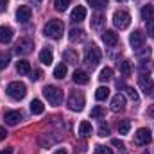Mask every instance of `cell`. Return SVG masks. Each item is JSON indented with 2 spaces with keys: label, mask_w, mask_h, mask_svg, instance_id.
Returning <instances> with one entry per match:
<instances>
[{
  "label": "cell",
  "mask_w": 154,
  "mask_h": 154,
  "mask_svg": "<svg viewBox=\"0 0 154 154\" xmlns=\"http://www.w3.org/2000/svg\"><path fill=\"white\" fill-rule=\"evenodd\" d=\"M63 31H65V25L59 20H48L43 27V34L52 39H59L63 36Z\"/></svg>",
  "instance_id": "1"
},
{
  "label": "cell",
  "mask_w": 154,
  "mask_h": 154,
  "mask_svg": "<svg viewBox=\"0 0 154 154\" xmlns=\"http://www.w3.org/2000/svg\"><path fill=\"white\" fill-rule=\"evenodd\" d=\"M7 95L11 97V99H14V100H22L25 95H27V86L23 84V82H20V81H14V82H9L7 84Z\"/></svg>",
  "instance_id": "2"
},
{
  "label": "cell",
  "mask_w": 154,
  "mask_h": 154,
  "mask_svg": "<svg viewBox=\"0 0 154 154\" xmlns=\"http://www.w3.org/2000/svg\"><path fill=\"white\" fill-rule=\"evenodd\" d=\"M43 95L52 106H59L63 102V91L57 86H45L43 88Z\"/></svg>",
  "instance_id": "3"
},
{
  "label": "cell",
  "mask_w": 154,
  "mask_h": 154,
  "mask_svg": "<svg viewBox=\"0 0 154 154\" xmlns=\"http://www.w3.org/2000/svg\"><path fill=\"white\" fill-rule=\"evenodd\" d=\"M68 108L72 111H82L84 108V95L81 91H72L68 97Z\"/></svg>",
  "instance_id": "4"
},
{
  "label": "cell",
  "mask_w": 154,
  "mask_h": 154,
  "mask_svg": "<svg viewBox=\"0 0 154 154\" xmlns=\"http://www.w3.org/2000/svg\"><path fill=\"white\" fill-rule=\"evenodd\" d=\"M113 23H115L116 29H120V31L127 29L129 23H131V16H129V13H125V11H116L115 14H113Z\"/></svg>",
  "instance_id": "5"
},
{
  "label": "cell",
  "mask_w": 154,
  "mask_h": 154,
  "mask_svg": "<svg viewBox=\"0 0 154 154\" xmlns=\"http://www.w3.org/2000/svg\"><path fill=\"white\" fill-rule=\"evenodd\" d=\"M84 63L90 65V66H97V65L100 63V50H99L95 45L86 50V54H84Z\"/></svg>",
  "instance_id": "6"
},
{
  "label": "cell",
  "mask_w": 154,
  "mask_h": 154,
  "mask_svg": "<svg viewBox=\"0 0 154 154\" xmlns=\"http://www.w3.org/2000/svg\"><path fill=\"white\" fill-rule=\"evenodd\" d=\"M32 48H34V43H32L31 39H27V38H22L16 45H14V52L20 54V56H27V54H31Z\"/></svg>",
  "instance_id": "7"
},
{
  "label": "cell",
  "mask_w": 154,
  "mask_h": 154,
  "mask_svg": "<svg viewBox=\"0 0 154 154\" xmlns=\"http://www.w3.org/2000/svg\"><path fill=\"white\" fill-rule=\"evenodd\" d=\"M129 43H131V47H133L134 50L142 48V47L145 45V34H143L142 31H134V32L129 36Z\"/></svg>",
  "instance_id": "8"
},
{
  "label": "cell",
  "mask_w": 154,
  "mask_h": 154,
  "mask_svg": "<svg viewBox=\"0 0 154 154\" xmlns=\"http://www.w3.org/2000/svg\"><path fill=\"white\" fill-rule=\"evenodd\" d=\"M149 142H151V131L145 129V127L138 129L136 134H134V143H138V145H147Z\"/></svg>",
  "instance_id": "9"
},
{
  "label": "cell",
  "mask_w": 154,
  "mask_h": 154,
  "mask_svg": "<svg viewBox=\"0 0 154 154\" xmlns=\"http://www.w3.org/2000/svg\"><path fill=\"white\" fill-rule=\"evenodd\" d=\"M31 16H32V11H31L29 5H20V7H18V11H16V20H18L20 23H27V22L31 20Z\"/></svg>",
  "instance_id": "10"
},
{
  "label": "cell",
  "mask_w": 154,
  "mask_h": 154,
  "mask_svg": "<svg viewBox=\"0 0 154 154\" xmlns=\"http://www.w3.org/2000/svg\"><path fill=\"white\" fill-rule=\"evenodd\" d=\"M124 108H125V97L122 93H116L113 97V100H111V111L120 113V111H124Z\"/></svg>",
  "instance_id": "11"
},
{
  "label": "cell",
  "mask_w": 154,
  "mask_h": 154,
  "mask_svg": "<svg viewBox=\"0 0 154 154\" xmlns=\"http://www.w3.org/2000/svg\"><path fill=\"white\" fill-rule=\"evenodd\" d=\"M138 84H140V88H142L147 95H154V84H152V81H151L147 75H140L138 77Z\"/></svg>",
  "instance_id": "12"
},
{
  "label": "cell",
  "mask_w": 154,
  "mask_h": 154,
  "mask_svg": "<svg viewBox=\"0 0 154 154\" xmlns=\"http://www.w3.org/2000/svg\"><path fill=\"white\" fill-rule=\"evenodd\" d=\"M102 41L108 45V47H115L118 43V34L115 31H104L102 32Z\"/></svg>",
  "instance_id": "13"
},
{
  "label": "cell",
  "mask_w": 154,
  "mask_h": 154,
  "mask_svg": "<svg viewBox=\"0 0 154 154\" xmlns=\"http://www.w3.org/2000/svg\"><path fill=\"white\" fill-rule=\"evenodd\" d=\"M4 120H5L7 125H16V124L22 120V113H20V111H5Z\"/></svg>",
  "instance_id": "14"
},
{
  "label": "cell",
  "mask_w": 154,
  "mask_h": 154,
  "mask_svg": "<svg viewBox=\"0 0 154 154\" xmlns=\"http://www.w3.org/2000/svg\"><path fill=\"white\" fill-rule=\"evenodd\" d=\"M13 39V29L9 25H0V43H9Z\"/></svg>",
  "instance_id": "15"
},
{
  "label": "cell",
  "mask_w": 154,
  "mask_h": 154,
  "mask_svg": "<svg viewBox=\"0 0 154 154\" xmlns=\"http://www.w3.org/2000/svg\"><path fill=\"white\" fill-rule=\"evenodd\" d=\"M39 61H41L43 65H50V63L54 61V54H52V50H50L48 47L41 48V52H39Z\"/></svg>",
  "instance_id": "16"
},
{
  "label": "cell",
  "mask_w": 154,
  "mask_h": 154,
  "mask_svg": "<svg viewBox=\"0 0 154 154\" xmlns=\"http://www.w3.org/2000/svg\"><path fill=\"white\" fill-rule=\"evenodd\" d=\"M63 59H65V63H68V65H77V63H79V56H77L75 50H72V48H68V50L63 52Z\"/></svg>",
  "instance_id": "17"
},
{
  "label": "cell",
  "mask_w": 154,
  "mask_h": 154,
  "mask_svg": "<svg viewBox=\"0 0 154 154\" xmlns=\"http://www.w3.org/2000/svg\"><path fill=\"white\" fill-rule=\"evenodd\" d=\"M16 72H18L20 75H27V74H31V65H29V61H25V59H18V61H16Z\"/></svg>",
  "instance_id": "18"
},
{
  "label": "cell",
  "mask_w": 154,
  "mask_h": 154,
  "mask_svg": "<svg viewBox=\"0 0 154 154\" xmlns=\"http://www.w3.org/2000/svg\"><path fill=\"white\" fill-rule=\"evenodd\" d=\"M72 22H82L84 18H86V9L82 7V5H77L74 7V11H72Z\"/></svg>",
  "instance_id": "19"
},
{
  "label": "cell",
  "mask_w": 154,
  "mask_h": 154,
  "mask_svg": "<svg viewBox=\"0 0 154 154\" xmlns=\"http://www.w3.org/2000/svg\"><path fill=\"white\" fill-rule=\"evenodd\" d=\"M68 38H70V41H72V43H75V41H77V43H81V41H84L86 34H84V31H82V29H72Z\"/></svg>",
  "instance_id": "20"
},
{
  "label": "cell",
  "mask_w": 154,
  "mask_h": 154,
  "mask_svg": "<svg viewBox=\"0 0 154 154\" xmlns=\"http://www.w3.org/2000/svg\"><path fill=\"white\" fill-rule=\"evenodd\" d=\"M74 82L75 84H88L90 82V77L86 72H82V70H75L74 72Z\"/></svg>",
  "instance_id": "21"
},
{
  "label": "cell",
  "mask_w": 154,
  "mask_h": 154,
  "mask_svg": "<svg viewBox=\"0 0 154 154\" xmlns=\"http://www.w3.org/2000/svg\"><path fill=\"white\" fill-rule=\"evenodd\" d=\"M108 97H109V88L108 86H99L95 90V99L97 100H106Z\"/></svg>",
  "instance_id": "22"
},
{
  "label": "cell",
  "mask_w": 154,
  "mask_h": 154,
  "mask_svg": "<svg viewBox=\"0 0 154 154\" xmlns=\"http://www.w3.org/2000/svg\"><path fill=\"white\" fill-rule=\"evenodd\" d=\"M79 134H81V136H90V134H91V124H90L88 120H82V122L79 124Z\"/></svg>",
  "instance_id": "23"
},
{
  "label": "cell",
  "mask_w": 154,
  "mask_h": 154,
  "mask_svg": "<svg viewBox=\"0 0 154 154\" xmlns=\"http://www.w3.org/2000/svg\"><path fill=\"white\" fill-rule=\"evenodd\" d=\"M118 68H120V74L124 77H129L133 74V66H131V63L129 61H122V63H118Z\"/></svg>",
  "instance_id": "24"
},
{
  "label": "cell",
  "mask_w": 154,
  "mask_h": 154,
  "mask_svg": "<svg viewBox=\"0 0 154 154\" xmlns=\"http://www.w3.org/2000/svg\"><path fill=\"white\" fill-rule=\"evenodd\" d=\"M31 111H32V115H41L43 111H45V106H43V102L41 100H32L31 102Z\"/></svg>",
  "instance_id": "25"
},
{
  "label": "cell",
  "mask_w": 154,
  "mask_h": 154,
  "mask_svg": "<svg viewBox=\"0 0 154 154\" xmlns=\"http://www.w3.org/2000/svg\"><path fill=\"white\" fill-rule=\"evenodd\" d=\"M136 57H138L140 61H145V59H149V57H151V48H147V47H142V48H138V50H136Z\"/></svg>",
  "instance_id": "26"
},
{
  "label": "cell",
  "mask_w": 154,
  "mask_h": 154,
  "mask_svg": "<svg viewBox=\"0 0 154 154\" xmlns=\"http://www.w3.org/2000/svg\"><path fill=\"white\" fill-rule=\"evenodd\" d=\"M65 75H66V65H65V63H59V65L54 68V77H56V79H63Z\"/></svg>",
  "instance_id": "27"
},
{
  "label": "cell",
  "mask_w": 154,
  "mask_h": 154,
  "mask_svg": "<svg viewBox=\"0 0 154 154\" xmlns=\"http://www.w3.org/2000/svg\"><path fill=\"white\" fill-rule=\"evenodd\" d=\"M152 16H154V5H151V4L143 5V9H142V18H143V20H151Z\"/></svg>",
  "instance_id": "28"
},
{
  "label": "cell",
  "mask_w": 154,
  "mask_h": 154,
  "mask_svg": "<svg viewBox=\"0 0 154 154\" xmlns=\"http://www.w3.org/2000/svg\"><path fill=\"white\" fill-rule=\"evenodd\" d=\"M111 77H113V70H111L109 66H106V68H102V70H100V77H99V79H100L102 82H106V81H109Z\"/></svg>",
  "instance_id": "29"
},
{
  "label": "cell",
  "mask_w": 154,
  "mask_h": 154,
  "mask_svg": "<svg viewBox=\"0 0 154 154\" xmlns=\"http://www.w3.org/2000/svg\"><path fill=\"white\" fill-rule=\"evenodd\" d=\"M129 129H131V122H129V120H122V122L118 124V133H120V134H127Z\"/></svg>",
  "instance_id": "30"
},
{
  "label": "cell",
  "mask_w": 154,
  "mask_h": 154,
  "mask_svg": "<svg viewBox=\"0 0 154 154\" xmlns=\"http://www.w3.org/2000/svg\"><path fill=\"white\" fill-rule=\"evenodd\" d=\"M70 2L72 0H54V5H56L57 11H66L68 5H70Z\"/></svg>",
  "instance_id": "31"
},
{
  "label": "cell",
  "mask_w": 154,
  "mask_h": 154,
  "mask_svg": "<svg viewBox=\"0 0 154 154\" xmlns=\"http://www.w3.org/2000/svg\"><path fill=\"white\" fill-rule=\"evenodd\" d=\"M91 7L95 9H102V7H108V0H86Z\"/></svg>",
  "instance_id": "32"
},
{
  "label": "cell",
  "mask_w": 154,
  "mask_h": 154,
  "mask_svg": "<svg viewBox=\"0 0 154 154\" xmlns=\"http://www.w3.org/2000/svg\"><path fill=\"white\" fill-rule=\"evenodd\" d=\"M9 61H11L9 54H0V70L7 68V66H9Z\"/></svg>",
  "instance_id": "33"
},
{
  "label": "cell",
  "mask_w": 154,
  "mask_h": 154,
  "mask_svg": "<svg viewBox=\"0 0 154 154\" xmlns=\"http://www.w3.org/2000/svg\"><path fill=\"white\" fill-rule=\"evenodd\" d=\"M104 116V108L102 106H95L91 109V118H102Z\"/></svg>",
  "instance_id": "34"
},
{
  "label": "cell",
  "mask_w": 154,
  "mask_h": 154,
  "mask_svg": "<svg viewBox=\"0 0 154 154\" xmlns=\"http://www.w3.org/2000/svg\"><path fill=\"white\" fill-rule=\"evenodd\" d=\"M145 27H147V34H149L151 38H154V16L151 18V20H147Z\"/></svg>",
  "instance_id": "35"
},
{
  "label": "cell",
  "mask_w": 154,
  "mask_h": 154,
  "mask_svg": "<svg viewBox=\"0 0 154 154\" xmlns=\"http://www.w3.org/2000/svg\"><path fill=\"white\" fill-rule=\"evenodd\" d=\"M102 22H104V16L102 14H95L93 16V29H99L102 25Z\"/></svg>",
  "instance_id": "36"
},
{
  "label": "cell",
  "mask_w": 154,
  "mask_h": 154,
  "mask_svg": "<svg viewBox=\"0 0 154 154\" xmlns=\"http://www.w3.org/2000/svg\"><path fill=\"white\" fill-rule=\"evenodd\" d=\"M95 154H113V151L108 149V147H104V145H97L95 147Z\"/></svg>",
  "instance_id": "37"
},
{
  "label": "cell",
  "mask_w": 154,
  "mask_h": 154,
  "mask_svg": "<svg viewBox=\"0 0 154 154\" xmlns=\"http://www.w3.org/2000/svg\"><path fill=\"white\" fill-rule=\"evenodd\" d=\"M125 91H127V95H129V97H131L134 102H138V93H136L133 88H125Z\"/></svg>",
  "instance_id": "38"
},
{
  "label": "cell",
  "mask_w": 154,
  "mask_h": 154,
  "mask_svg": "<svg viewBox=\"0 0 154 154\" xmlns=\"http://www.w3.org/2000/svg\"><path fill=\"white\" fill-rule=\"evenodd\" d=\"M108 134H109L108 125H100V129H99V136H108Z\"/></svg>",
  "instance_id": "39"
},
{
  "label": "cell",
  "mask_w": 154,
  "mask_h": 154,
  "mask_svg": "<svg viewBox=\"0 0 154 154\" xmlns=\"http://www.w3.org/2000/svg\"><path fill=\"white\" fill-rule=\"evenodd\" d=\"M31 79H32V81H39V79H41V70H34Z\"/></svg>",
  "instance_id": "40"
},
{
  "label": "cell",
  "mask_w": 154,
  "mask_h": 154,
  "mask_svg": "<svg viewBox=\"0 0 154 154\" xmlns=\"http://www.w3.org/2000/svg\"><path fill=\"white\" fill-rule=\"evenodd\" d=\"M7 4H9V0H0V11H5Z\"/></svg>",
  "instance_id": "41"
},
{
  "label": "cell",
  "mask_w": 154,
  "mask_h": 154,
  "mask_svg": "<svg viewBox=\"0 0 154 154\" xmlns=\"http://www.w3.org/2000/svg\"><path fill=\"white\" fill-rule=\"evenodd\" d=\"M5 136H7V131H5L4 127H0V142H2V140H5Z\"/></svg>",
  "instance_id": "42"
},
{
  "label": "cell",
  "mask_w": 154,
  "mask_h": 154,
  "mask_svg": "<svg viewBox=\"0 0 154 154\" xmlns=\"http://www.w3.org/2000/svg\"><path fill=\"white\" fill-rule=\"evenodd\" d=\"M111 143H113L115 147H120V149H124V143H122L120 140H111Z\"/></svg>",
  "instance_id": "43"
},
{
  "label": "cell",
  "mask_w": 154,
  "mask_h": 154,
  "mask_svg": "<svg viewBox=\"0 0 154 154\" xmlns=\"http://www.w3.org/2000/svg\"><path fill=\"white\" fill-rule=\"evenodd\" d=\"M0 154H13V149H4Z\"/></svg>",
  "instance_id": "44"
},
{
  "label": "cell",
  "mask_w": 154,
  "mask_h": 154,
  "mask_svg": "<svg viewBox=\"0 0 154 154\" xmlns=\"http://www.w3.org/2000/svg\"><path fill=\"white\" fill-rule=\"evenodd\" d=\"M54 154H66V151H65V149H57Z\"/></svg>",
  "instance_id": "45"
},
{
  "label": "cell",
  "mask_w": 154,
  "mask_h": 154,
  "mask_svg": "<svg viewBox=\"0 0 154 154\" xmlns=\"http://www.w3.org/2000/svg\"><path fill=\"white\" fill-rule=\"evenodd\" d=\"M36 2H43V0H36Z\"/></svg>",
  "instance_id": "46"
},
{
  "label": "cell",
  "mask_w": 154,
  "mask_h": 154,
  "mask_svg": "<svg viewBox=\"0 0 154 154\" xmlns=\"http://www.w3.org/2000/svg\"><path fill=\"white\" fill-rule=\"evenodd\" d=\"M118 2H122V0H118Z\"/></svg>",
  "instance_id": "47"
}]
</instances>
